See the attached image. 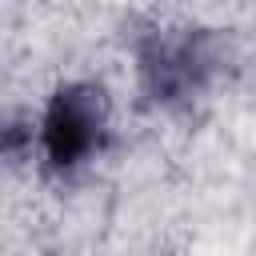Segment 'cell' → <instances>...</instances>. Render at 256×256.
<instances>
[{"instance_id":"obj_1","label":"cell","mask_w":256,"mask_h":256,"mask_svg":"<svg viewBox=\"0 0 256 256\" xmlns=\"http://www.w3.org/2000/svg\"><path fill=\"white\" fill-rule=\"evenodd\" d=\"M132 88L144 108L184 120L196 116L232 68V48L220 28L196 20H148L128 40Z\"/></svg>"},{"instance_id":"obj_2","label":"cell","mask_w":256,"mask_h":256,"mask_svg":"<svg viewBox=\"0 0 256 256\" xmlns=\"http://www.w3.org/2000/svg\"><path fill=\"white\" fill-rule=\"evenodd\" d=\"M112 140H116V104L108 88L92 76H72L60 80L36 112L32 160L48 180L72 184L112 152Z\"/></svg>"},{"instance_id":"obj_3","label":"cell","mask_w":256,"mask_h":256,"mask_svg":"<svg viewBox=\"0 0 256 256\" xmlns=\"http://www.w3.org/2000/svg\"><path fill=\"white\" fill-rule=\"evenodd\" d=\"M36 152V112H0V164H32Z\"/></svg>"}]
</instances>
